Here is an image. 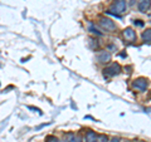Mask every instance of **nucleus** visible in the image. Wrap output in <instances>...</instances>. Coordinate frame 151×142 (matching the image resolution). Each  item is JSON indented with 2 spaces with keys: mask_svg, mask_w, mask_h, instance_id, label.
Segmentation results:
<instances>
[{
  "mask_svg": "<svg viewBox=\"0 0 151 142\" xmlns=\"http://www.w3.org/2000/svg\"><path fill=\"white\" fill-rule=\"evenodd\" d=\"M150 5H151V0H140L137 8L141 13H145L150 9Z\"/></svg>",
  "mask_w": 151,
  "mask_h": 142,
  "instance_id": "6",
  "label": "nucleus"
},
{
  "mask_svg": "<svg viewBox=\"0 0 151 142\" xmlns=\"http://www.w3.org/2000/svg\"><path fill=\"white\" fill-rule=\"evenodd\" d=\"M97 59H98V62H101V63H107L108 60L111 59V54L108 53V52H106V50H102V52L98 53Z\"/></svg>",
  "mask_w": 151,
  "mask_h": 142,
  "instance_id": "7",
  "label": "nucleus"
},
{
  "mask_svg": "<svg viewBox=\"0 0 151 142\" xmlns=\"http://www.w3.org/2000/svg\"><path fill=\"white\" fill-rule=\"evenodd\" d=\"M98 24L101 25L102 29H105L107 32H113L116 29V24L113 23V20H111L110 18H101Z\"/></svg>",
  "mask_w": 151,
  "mask_h": 142,
  "instance_id": "3",
  "label": "nucleus"
},
{
  "mask_svg": "<svg viewBox=\"0 0 151 142\" xmlns=\"http://www.w3.org/2000/svg\"><path fill=\"white\" fill-rule=\"evenodd\" d=\"M89 30H91L92 33H94V34H97V35H102L100 32H97V29H94V28L92 27V25H89Z\"/></svg>",
  "mask_w": 151,
  "mask_h": 142,
  "instance_id": "13",
  "label": "nucleus"
},
{
  "mask_svg": "<svg viewBox=\"0 0 151 142\" xmlns=\"http://www.w3.org/2000/svg\"><path fill=\"white\" fill-rule=\"evenodd\" d=\"M124 38L126 40L129 42H134L136 39V33L135 30H132L131 28H126V29L124 30Z\"/></svg>",
  "mask_w": 151,
  "mask_h": 142,
  "instance_id": "5",
  "label": "nucleus"
},
{
  "mask_svg": "<svg viewBox=\"0 0 151 142\" xmlns=\"http://www.w3.org/2000/svg\"><path fill=\"white\" fill-rule=\"evenodd\" d=\"M86 142H98V136L93 131H87L86 133Z\"/></svg>",
  "mask_w": 151,
  "mask_h": 142,
  "instance_id": "8",
  "label": "nucleus"
},
{
  "mask_svg": "<svg viewBox=\"0 0 151 142\" xmlns=\"http://www.w3.org/2000/svg\"><path fill=\"white\" fill-rule=\"evenodd\" d=\"M142 40L145 42H151V29H146L142 33Z\"/></svg>",
  "mask_w": 151,
  "mask_h": 142,
  "instance_id": "9",
  "label": "nucleus"
},
{
  "mask_svg": "<svg viewBox=\"0 0 151 142\" xmlns=\"http://www.w3.org/2000/svg\"><path fill=\"white\" fill-rule=\"evenodd\" d=\"M98 141L100 142H107V136H105V135L98 136Z\"/></svg>",
  "mask_w": 151,
  "mask_h": 142,
  "instance_id": "12",
  "label": "nucleus"
},
{
  "mask_svg": "<svg viewBox=\"0 0 151 142\" xmlns=\"http://www.w3.org/2000/svg\"><path fill=\"white\" fill-rule=\"evenodd\" d=\"M74 140H76V136H74V133H72V132L64 135V142H74Z\"/></svg>",
  "mask_w": 151,
  "mask_h": 142,
  "instance_id": "10",
  "label": "nucleus"
},
{
  "mask_svg": "<svg viewBox=\"0 0 151 142\" xmlns=\"http://www.w3.org/2000/svg\"><path fill=\"white\" fill-rule=\"evenodd\" d=\"M45 142H59V141L57 140L54 136H48L47 137V140H45Z\"/></svg>",
  "mask_w": 151,
  "mask_h": 142,
  "instance_id": "11",
  "label": "nucleus"
},
{
  "mask_svg": "<svg viewBox=\"0 0 151 142\" xmlns=\"http://www.w3.org/2000/svg\"><path fill=\"white\" fill-rule=\"evenodd\" d=\"M132 87L136 88L137 91H146L147 88V79L146 78H137L132 82Z\"/></svg>",
  "mask_w": 151,
  "mask_h": 142,
  "instance_id": "4",
  "label": "nucleus"
},
{
  "mask_svg": "<svg viewBox=\"0 0 151 142\" xmlns=\"http://www.w3.org/2000/svg\"><path fill=\"white\" fill-rule=\"evenodd\" d=\"M135 25H139V27H142V23H141V22H136V20H135Z\"/></svg>",
  "mask_w": 151,
  "mask_h": 142,
  "instance_id": "14",
  "label": "nucleus"
},
{
  "mask_svg": "<svg viewBox=\"0 0 151 142\" xmlns=\"http://www.w3.org/2000/svg\"><path fill=\"white\" fill-rule=\"evenodd\" d=\"M111 142H120V140L117 138V137H115V138H112V141Z\"/></svg>",
  "mask_w": 151,
  "mask_h": 142,
  "instance_id": "15",
  "label": "nucleus"
},
{
  "mask_svg": "<svg viewBox=\"0 0 151 142\" xmlns=\"http://www.w3.org/2000/svg\"><path fill=\"white\" fill-rule=\"evenodd\" d=\"M121 72V67L119 63H112L111 65H108L103 69V74L106 75V77H113V75L119 74Z\"/></svg>",
  "mask_w": 151,
  "mask_h": 142,
  "instance_id": "2",
  "label": "nucleus"
},
{
  "mask_svg": "<svg viewBox=\"0 0 151 142\" xmlns=\"http://www.w3.org/2000/svg\"><path fill=\"white\" fill-rule=\"evenodd\" d=\"M124 11H126V0H116L110 13L115 14L116 16H120V14H122Z\"/></svg>",
  "mask_w": 151,
  "mask_h": 142,
  "instance_id": "1",
  "label": "nucleus"
}]
</instances>
